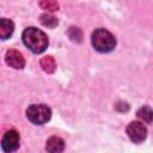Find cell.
Returning <instances> with one entry per match:
<instances>
[{"label": "cell", "mask_w": 153, "mask_h": 153, "mask_svg": "<svg viewBox=\"0 0 153 153\" xmlns=\"http://www.w3.org/2000/svg\"><path fill=\"white\" fill-rule=\"evenodd\" d=\"M24 44L35 54L43 53L49 44L47 35L37 27H27L23 32Z\"/></svg>", "instance_id": "cell-1"}, {"label": "cell", "mask_w": 153, "mask_h": 153, "mask_svg": "<svg viewBox=\"0 0 153 153\" xmlns=\"http://www.w3.org/2000/svg\"><path fill=\"white\" fill-rule=\"evenodd\" d=\"M92 45L99 53H109L116 47V38L105 29H97L92 33Z\"/></svg>", "instance_id": "cell-2"}, {"label": "cell", "mask_w": 153, "mask_h": 153, "mask_svg": "<svg viewBox=\"0 0 153 153\" xmlns=\"http://www.w3.org/2000/svg\"><path fill=\"white\" fill-rule=\"evenodd\" d=\"M26 116L29 121L35 124H43L48 122L51 117V110L44 104H32L26 110Z\"/></svg>", "instance_id": "cell-3"}, {"label": "cell", "mask_w": 153, "mask_h": 153, "mask_svg": "<svg viewBox=\"0 0 153 153\" xmlns=\"http://www.w3.org/2000/svg\"><path fill=\"white\" fill-rule=\"evenodd\" d=\"M127 134L129 136V139L135 142V143H140L142 141H145L146 136H147V129L143 126V123L134 121L130 122L127 127Z\"/></svg>", "instance_id": "cell-4"}, {"label": "cell", "mask_w": 153, "mask_h": 153, "mask_svg": "<svg viewBox=\"0 0 153 153\" xmlns=\"http://www.w3.org/2000/svg\"><path fill=\"white\" fill-rule=\"evenodd\" d=\"M19 141H20V137L18 131H16L14 129H11L5 133L1 141V148L5 152H13L19 147Z\"/></svg>", "instance_id": "cell-5"}, {"label": "cell", "mask_w": 153, "mask_h": 153, "mask_svg": "<svg viewBox=\"0 0 153 153\" xmlns=\"http://www.w3.org/2000/svg\"><path fill=\"white\" fill-rule=\"evenodd\" d=\"M5 61L10 67L16 68V69H22L25 66V59H24L23 54L14 49L7 50V53L5 55Z\"/></svg>", "instance_id": "cell-6"}, {"label": "cell", "mask_w": 153, "mask_h": 153, "mask_svg": "<svg viewBox=\"0 0 153 153\" xmlns=\"http://www.w3.org/2000/svg\"><path fill=\"white\" fill-rule=\"evenodd\" d=\"M45 149L48 152L51 153H59L62 152L65 149V142L61 137L59 136H51L50 139H48L47 145H45Z\"/></svg>", "instance_id": "cell-7"}, {"label": "cell", "mask_w": 153, "mask_h": 153, "mask_svg": "<svg viewBox=\"0 0 153 153\" xmlns=\"http://www.w3.org/2000/svg\"><path fill=\"white\" fill-rule=\"evenodd\" d=\"M13 30H14V25L10 19L2 18L0 20V37L2 39H7L13 33Z\"/></svg>", "instance_id": "cell-8"}, {"label": "cell", "mask_w": 153, "mask_h": 153, "mask_svg": "<svg viewBox=\"0 0 153 153\" xmlns=\"http://www.w3.org/2000/svg\"><path fill=\"white\" fill-rule=\"evenodd\" d=\"M136 115L140 120H142L146 123H152L153 122V109H151L149 106H141L137 110Z\"/></svg>", "instance_id": "cell-9"}, {"label": "cell", "mask_w": 153, "mask_h": 153, "mask_svg": "<svg viewBox=\"0 0 153 153\" xmlns=\"http://www.w3.org/2000/svg\"><path fill=\"white\" fill-rule=\"evenodd\" d=\"M41 67L47 73H53L56 68V63L53 56H44L41 59Z\"/></svg>", "instance_id": "cell-10"}, {"label": "cell", "mask_w": 153, "mask_h": 153, "mask_svg": "<svg viewBox=\"0 0 153 153\" xmlns=\"http://www.w3.org/2000/svg\"><path fill=\"white\" fill-rule=\"evenodd\" d=\"M41 23L47 27H55L59 22L54 16H51L49 13H44L41 16Z\"/></svg>", "instance_id": "cell-11"}, {"label": "cell", "mask_w": 153, "mask_h": 153, "mask_svg": "<svg viewBox=\"0 0 153 153\" xmlns=\"http://www.w3.org/2000/svg\"><path fill=\"white\" fill-rule=\"evenodd\" d=\"M39 6L42 10L48 12H54L59 10V5L54 0H39Z\"/></svg>", "instance_id": "cell-12"}, {"label": "cell", "mask_w": 153, "mask_h": 153, "mask_svg": "<svg viewBox=\"0 0 153 153\" xmlns=\"http://www.w3.org/2000/svg\"><path fill=\"white\" fill-rule=\"evenodd\" d=\"M68 35H69L71 39H73L75 42H81L82 33H81L80 29H78V27H71L69 31H68Z\"/></svg>", "instance_id": "cell-13"}]
</instances>
